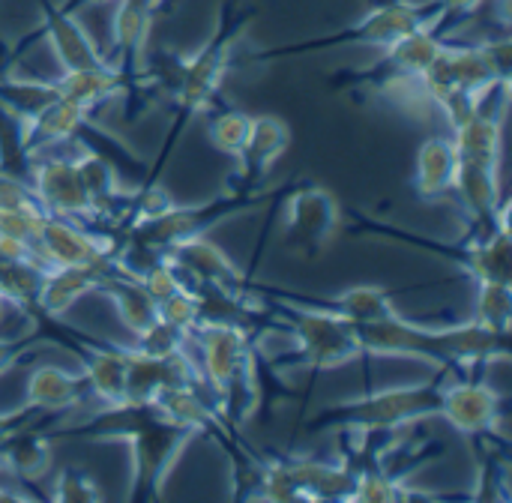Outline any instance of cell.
I'll use <instances>...</instances> for the list:
<instances>
[{"label": "cell", "instance_id": "obj_25", "mask_svg": "<svg viewBox=\"0 0 512 503\" xmlns=\"http://www.w3.org/2000/svg\"><path fill=\"white\" fill-rule=\"evenodd\" d=\"M51 438L42 432H33V423L12 432L0 444V465L9 468L18 480H39L51 468Z\"/></svg>", "mask_w": 512, "mask_h": 503}, {"label": "cell", "instance_id": "obj_23", "mask_svg": "<svg viewBox=\"0 0 512 503\" xmlns=\"http://www.w3.org/2000/svg\"><path fill=\"white\" fill-rule=\"evenodd\" d=\"M45 33L48 42L54 48V57L60 60L63 72L72 69H90V66H102L105 57L99 54V48L90 42L87 30L75 21V12L66 9H45Z\"/></svg>", "mask_w": 512, "mask_h": 503}, {"label": "cell", "instance_id": "obj_3", "mask_svg": "<svg viewBox=\"0 0 512 503\" xmlns=\"http://www.w3.org/2000/svg\"><path fill=\"white\" fill-rule=\"evenodd\" d=\"M189 345L198 348V366L210 384L222 417L231 429H240L261 402L258 381V345L252 333L231 324H198L189 333Z\"/></svg>", "mask_w": 512, "mask_h": 503}, {"label": "cell", "instance_id": "obj_15", "mask_svg": "<svg viewBox=\"0 0 512 503\" xmlns=\"http://www.w3.org/2000/svg\"><path fill=\"white\" fill-rule=\"evenodd\" d=\"M69 339L72 351L84 363V381L87 393L102 405H123V384H126V345H102L87 336H78L75 330L69 333H54Z\"/></svg>", "mask_w": 512, "mask_h": 503}, {"label": "cell", "instance_id": "obj_14", "mask_svg": "<svg viewBox=\"0 0 512 503\" xmlns=\"http://www.w3.org/2000/svg\"><path fill=\"white\" fill-rule=\"evenodd\" d=\"M18 123V150L21 156H30L36 150L60 147L75 138H84V132H93V111L84 105H75L69 99H54L36 114L15 120Z\"/></svg>", "mask_w": 512, "mask_h": 503}, {"label": "cell", "instance_id": "obj_6", "mask_svg": "<svg viewBox=\"0 0 512 503\" xmlns=\"http://www.w3.org/2000/svg\"><path fill=\"white\" fill-rule=\"evenodd\" d=\"M264 201V192H246V189H231L207 204H192V207H168L165 213L153 216V219H132L126 222L123 228H117L114 234L120 240H129V243H138V246H147L159 255H165L171 246L183 243V240H192L198 234H207L210 228H216L222 219L240 213V210H249V207H258Z\"/></svg>", "mask_w": 512, "mask_h": 503}, {"label": "cell", "instance_id": "obj_34", "mask_svg": "<svg viewBox=\"0 0 512 503\" xmlns=\"http://www.w3.org/2000/svg\"><path fill=\"white\" fill-rule=\"evenodd\" d=\"M483 0H435V30H441L450 18H459V15H468L480 6Z\"/></svg>", "mask_w": 512, "mask_h": 503}, {"label": "cell", "instance_id": "obj_31", "mask_svg": "<svg viewBox=\"0 0 512 503\" xmlns=\"http://www.w3.org/2000/svg\"><path fill=\"white\" fill-rule=\"evenodd\" d=\"M57 503H96L105 495L99 492L96 480L90 474H84L81 468H63L54 480V489L48 495Z\"/></svg>", "mask_w": 512, "mask_h": 503}, {"label": "cell", "instance_id": "obj_7", "mask_svg": "<svg viewBox=\"0 0 512 503\" xmlns=\"http://www.w3.org/2000/svg\"><path fill=\"white\" fill-rule=\"evenodd\" d=\"M246 21H249L246 12H240V15L234 18V9L228 6V9L222 12V21H219L216 33L210 36V42H207L198 54H192V57L186 60V75H183L180 93L174 96V129H171V138L180 135L183 126H186L195 114H201V111H207V108L213 105V99H216V93H219L225 75H228L231 54H234V45H237V39H240ZM171 138H168V141H171Z\"/></svg>", "mask_w": 512, "mask_h": 503}, {"label": "cell", "instance_id": "obj_11", "mask_svg": "<svg viewBox=\"0 0 512 503\" xmlns=\"http://www.w3.org/2000/svg\"><path fill=\"white\" fill-rule=\"evenodd\" d=\"M501 414L504 402L495 387L471 378V372H447L438 417H444L459 435L480 438L486 432H495Z\"/></svg>", "mask_w": 512, "mask_h": 503}, {"label": "cell", "instance_id": "obj_9", "mask_svg": "<svg viewBox=\"0 0 512 503\" xmlns=\"http://www.w3.org/2000/svg\"><path fill=\"white\" fill-rule=\"evenodd\" d=\"M24 180L30 183V189L45 213L66 216L72 222L99 228L96 216H93V204H90V198L81 186L78 168L72 162V153L51 156L48 150H36V153L24 156Z\"/></svg>", "mask_w": 512, "mask_h": 503}, {"label": "cell", "instance_id": "obj_27", "mask_svg": "<svg viewBox=\"0 0 512 503\" xmlns=\"http://www.w3.org/2000/svg\"><path fill=\"white\" fill-rule=\"evenodd\" d=\"M249 126H252V114L240 108H219L207 117V138L219 153L237 159L249 135Z\"/></svg>", "mask_w": 512, "mask_h": 503}, {"label": "cell", "instance_id": "obj_20", "mask_svg": "<svg viewBox=\"0 0 512 503\" xmlns=\"http://www.w3.org/2000/svg\"><path fill=\"white\" fill-rule=\"evenodd\" d=\"M456 168H459V156H456L453 138L450 135L426 138L417 153V171H414L417 195L429 204L450 198L453 183H456Z\"/></svg>", "mask_w": 512, "mask_h": 503}, {"label": "cell", "instance_id": "obj_18", "mask_svg": "<svg viewBox=\"0 0 512 503\" xmlns=\"http://www.w3.org/2000/svg\"><path fill=\"white\" fill-rule=\"evenodd\" d=\"M84 393H87L84 372H66L60 366H36L27 375L24 405L42 414L72 411L84 402Z\"/></svg>", "mask_w": 512, "mask_h": 503}, {"label": "cell", "instance_id": "obj_19", "mask_svg": "<svg viewBox=\"0 0 512 503\" xmlns=\"http://www.w3.org/2000/svg\"><path fill=\"white\" fill-rule=\"evenodd\" d=\"M51 87L57 90L60 99H69V102L84 105L90 111L99 108L102 102L126 96L132 90V84L123 78V72L117 66H111V63L63 72V75L51 78Z\"/></svg>", "mask_w": 512, "mask_h": 503}, {"label": "cell", "instance_id": "obj_28", "mask_svg": "<svg viewBox=\"0 0 512 503\" xmlns=\"http://www.w3.org/2000/svg\"><path fill=\"white\" fill-rule=\"evenodd\" d=\"M512 282H477V309H474V321L498 330V333H510L512 321Z\"/></svg>", "mask_w": 512, "mask_h": 503}, {"label": "cell", "instance_id": "obj_29", "mask_svg": "<svg viewBox=\"0 0 512 503\" xmlns=\"http://www.w3.org/2000/svg\"><path fill=\"white\" fill-rule=\"evenodd\" d=\"M138 354H147V357H159V360H165V357H171V354H177V351H183V348H189V336L183 333V330H177L174 324H168V321H162V318H156L144 333H138L135 336V345H132Z\"/></svg>", "mask_w": 512, "mask_h": 503}, {"label": "cell", "instance_id": "obj_2", "mask_svg": "<svg viewBox=\"0 0 512 503\" xmlns=\"http://www.w3.org/2000/svg\"><path fill=\"white\" fill-rule=\"evenodd\" d=\"M87 441H123L132 456L129 501H156L177 465L183 447L195 438L186 426L174 423L156 402L147 405H108L72 429Z\"/></svg>", "mask_w": 512, "mask_h": 503}, {"label": "cell", "instance_id": "obj_17", "mask_svg": "<svg viewBox=\"0 0 512 503\" xmlns=\"http://www.w3.org/2000/svg\"><path fill=\"white\" fill-rule=\"evenodd\" d=\"M153 12L156 6L147 0H117V12H114V45L120 54L117 69L132 87L144 69V42L153 24Z\"/></svg>", "mask_w": 512, "mask_h": 503}, {"label": "cell", "instance_id": "obj_24", "mask_svg": "<svg viewBox=\"0 0 512 503\" xmlns=\"http://www.w3.org/2000/svg\"><path fill=\"white\" fill-rule=\"evenodd\" d=\"M96 291L105 294V297L114 303V309H117L123 327H126L132 336L144 333V330L156 321V303L150 300V294L141 288L138 279H129V276H123V273H117V270H108V273L99 279Z\"/></svg>", "mask_w": 512, "mask_h": 503}, {"label": "cell", "instance_id": "obj_30", "mask_svg": "<svg viewBox=\"0 0 512 503\" xmlns=\"http://www.w3.org/2000/svg\"><path fill=\"white\" fill-rule=\"evenodd\" d=\"M156 318L174 324L177 330H183L186 336L201 324V306H198V297L195 291L189 288H177L174 294H168L165 300L156 303Z\"/></svg>", "mask_w": 512, "mask_h": 503}, {"label": "cell", "instance_id": "obj_21", "mask_svg": "<svg viewBox=\"0 0 512 503\" xmlns=\"http://www.w3.org/2000/svg\"><path fill=\"white\" fill-rule=\"evenodd\" d=\"M105 273L108 270H93V267H48L36 297V312L45 321L63 318L84 294L96 291Z\"/></svg>", "mask_w": 512, "mask_h": 503}, {"label": "cell", "instance_id": "obj_32", "mask_svg": "<svg viewBox=\"0 0 512 503\" xmlns=\"http://www.w3.org/2000/svg\"><path fill=\"white\" fill-rule=\"evenodd\" d=\"M138 282H141V288L150 294V300H153V303H159V300H165L168 294H174L177 288H183V282H180L177 270L165 261V255H162V261H156L147 273H141V276H138Z\"/></svg>", "mask_w": 512, "mask_h": 503}, {"label": "cell", "instance_id": "obj_22", "mask_svg": "<svg viewBox=\"0 0 512 503\" xmlns=\"http://www.w3.org/2000/svg\"><path fill=\"white\" fill-rule=\"evenodd\" d=\"M456 156L474 159V162H498L501 165V144H504V102L495 105L486 99V105L462 126L450 132Z\"/></svg>", "mask_w": 512, "mask_h": 503}, {"label": "cell", "instance_id": "obj_4", "mask_svg": "<svg viewBox=\"0 0 512 503\" xmlns=\"http://www.w3.org/2000/svg\"><path fill=\"white\" fill-rule=\"evenodd\" d=\"M447 372H453V369H438V375L426 384L387 387V390H375V393H363L357 399L327 405L324 411H318L309 420L306 432L345 429V432L381 435V432H399L420 420L438 417L441 387H444Z\"/></svg>", "mask_w": 512, "mask_h": 503}, {"label": "cell", "instance_id": "obj_1", "mask_svg": "<svg viewBox=\"0 0 512 503\" xmlns=\"http://www.w3.org/2000/svg\"><path fill=\"white\" fill-rule=\"evenodd\" d=\"M354 333L363 357H408L453 372H471L495 360H510V333L489 330L474 318L468 324L429 327L396 312L381 321L354 324Z\"/></svg>", "mask_w": 512, "mask_h": 503}, {"label": "cell", "instance_id": "obj_8", "mask_svg": "<svg viewBox=\"0 0 512 503\" xmlns=\"http://www.w3.org/2000/svg\"><path fill=\"white\" fill-rule=\"evenodd\" d=\"M33 246L51 267H93L114 270L117 234L108 228H90L66 216L42 213Z\"/></svg>", "mask_w": 512, "mask_h": 503}, {"label": "cell", "instance_id": "obj_33", "mask_svg": "<svg viewBox=\"0 0 512 503\" xmlns=\"http://www.w3.org/2000/svg\"><path fill=\"white\" fill-rule=\"evenodd\" d=\"M45 339H48V336H36V333L0 339V375H6V372H9L15 363H21L27 354H33V351H39L42 345H48Z\"/></svg>", "mask_w": 512, "mask_h": 503}, {"label": "cell", "instance_id": "obj_12", "mask_svg": "<svg viewBox=\"0 0 512 503\" xmlns=\"http://www.w3.org/2000/svg\"><path fill=\"white\" fill-rule=\"evenodd\" d=\"M420 27H435V6H414L405 0H387L381 6H375L366 18H360L354 27H348L345 33L327 36V39H315L300 45L303 48H327V45H342V42H357V45H375V48H390L393 42H399L402 36L420 30Z\"/></svg>", "mask_w": 512, "mask_h": 503}, {"label": "cell", "instance_id": "obj_16", "mask_svg": "<svg viewBox=\"0 0 512 503\" xmlns=\"http://www.w3.org/2000/svg\"><path fill=\"white\" fill-rule=\"evenodd\" d=\"M288 141H291V129H288L285 120H279L273 114L252 117L243 150L234 159L237 162V189L258 192L261 183L267 180L273 162L285 153Z\"/></svg>", "mask_w": 512, "mask_h": 503}, {"label": "cell", "instance_id": "obj_13", "mask_svg": "<svg viewBox=\"0 0 512 503\" xmlns=\"http://www.w3.org/2000/svg\"><path fill=\"white\" fill-rule=\"evenodd\" d=\"M165 261L177 270L183 288L189 291H246L252 285L246 273L216 243L207 240V234L171 246Z\"/></svg>", "mask_w": 512, "mask_h": 503}, {"label": "cell", "instance_id": "obj_26", "mask_svg": "<svg viewBox=\"0 0 512 503\" xmlns=\"http://www.w3.org/2000/svg\"><path fill=\"white\" fill-rule=\"evenodd\" d=\"M51 264L45 261H6L0 258V303L21 312H36V297Z\"/></svg>", "mask_w": 512, "mask_h": 503}, {"label": "cell", "instance_id": "obj_5", "mask_svg": "<svg viewBox=\"0 0 512 503\" xmlns=\"http://www.w3.org/2000/svg\"><path fill=\"white\" fill-rule=\"evenodd\" d=\"M255 330L285 333L294 345L288 360H294L303 369L327 372V369H339V366H348L357 357H363L354 324L324 315V312L264 303Z\"/></svg>", "mask_w": 512, "mask_h": 503}, {"label": "cell", "instance_id": "obj_10", "mask_svg": "<svg viewBox=\"0 0 512 503\" xmlns=\"http://www.w3.org/2000/svg\"><path fill=\"white\" fill-rule=\"evenodd\" d=\"M342 228V207L330 189L303 180L288 195L285 210V246L303 255H318Z\"/></svg>", "mask_w": 512, "mask_h": 503}]
</instances>
